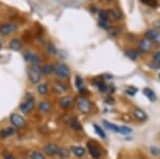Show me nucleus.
Returning <instances> with one entry per match:
<instances>
[{
  "mask_svg": "<svg viewBox=\"0 0 160 159\" xmlns=\"http://www.w3.org/2000/svg\"><path fill=\"white\" fill-rule=\"evenodd\" d=\"M28 78L33 84L38 83L42 78V67L38 64H30L28 67Z\"/></svg>",
  "mask_w": 160,
  "mask_h": 159,
  "instance_id": "nucleus-1",
  "label": "nucleus"
},
{
  "mask_svg": "<svg viewBox=\"0 0 160 159\" xmlns=\"http://www.w3.org/2000/svg\"><path fill=\"white\" fill-rule=\"evenodd\" d=\"M53 72L59 76L60 78H68L69 76V68L66 64L64 63H57L53 66Z\"/></svg>",
  "mask_w": 160,
  "mask_h": 159,
  "instance_id": "nucleus-2",
  "label": "nucleus"
},
{
  "mask_svg": "<svg viewBox=\"0 0 160 159\" xmlns=\"http://www.w3.org/2000/svg\"><path fill=\"white\" fill-rule=\"evenodd\" d=\"M33 107H34V97L32 95H30V94H28L26 101L19 106V109L22 113L28 114V113H30V111L33 109Z\"/></svg>",
  "mask_w": 160,
  "mask_h": 159,
  "instance_id": "nucleus-3",
  "label": "nucleus"
},
{
  "mask_svg": "<svg viewBox=\"0 0 160 159\" xmlns=\"http://www.w3.org/2000/svg\"><path fill=\"white\" fill-rule=\"evenodd\" d=\"M77 106H78V109L83 113H88V112L91 111V102L86 97H80V98L77 101Z\"/></svg>",
  "mask_w": 160,
  "mask_h": 159,
  "instance_id": "nucleus-4",
  "label": "nucleus"
},
{
  "mask_svg": "<svg viewBox=\"0 0 160 159\" xmlns=\"http://www.w3.org/2000/svg\"><path fill=\"white\" fill-rule=\"evenodd\" d=\"M17 25L13 24V22H6V24H2L0 26V33L2 35H8L11 34V33L15 32L17 30Z\"/></svg>",
  "mask_w": 160,
  "mask_h": 159,
  "instance_id": "nucleus-5",
  "label": "nucleus"
},
{
  "mask_svg": "<svg viewBox=\"0 0 160 159\" xmlns=\"http://www.w3.org/2000/svg\"><path fill=\"white\" fill-rule=\"evenodd\" d=\"M10 120H11L12 124L14 125L15 127H17V128H22V127H24L25 125H26L25 119L20 114H18V113L11 114V117H10Z\"/></svg>",
  "mask_w": 160,
  "mask_h": 159,
  "instance_id": "nucleus-6",
  "label": "nucleus"
},
{
  "mask_svg": "<svg viewBox=\"0 0 160 159\" xmlns=\"http://www.w3.org/2000/svg\"><path fill=\"white\" fill-rule=\"evenodd\" d=\"M24 58H25V60L30 64H40L41 62V58L38 57L37 53L30 52V51H27V52L25 53Z\"/></svg>",
  "mask_w": 160,
  "mask_h": 159,
  "instance_id": "nucleus-7",
  "label": "nucleus"
},
{
  "mask_svg": "<svg viewBox=\"0 0 160 159\" xmlns=\"http://www.w3.org/2000/svg\"><path fill=\"white\" fill-rule=\"evenodd\" d=\"M152 47H153V43H152L151 40H148V38H146V37L140 40L139 48H140L141 51H143V52H148V51L152 49Z\"/></svg>",
  "mask_w": 160,
  "mask_h": 159,
  "instance_id": "nucleus-8",
  "label": "nucleus"
},
{
  "mask_svg": "<svg viewBox=\"0 0 160 159\" xmlns=\"http://www.w3.org/2000/svg\"><path fill=\"white\" fill-rule=\"evenodd\" d=\"M59 148L60 147L57 144H47L45 147V148H44V152L49 156H55V155H58Z\"/></svg>",
  "mask_w": 160,
  "mask_h": 159,
  "instance_id": "nucleus-9",
  "label": "nucleus"
},
{
  "mask_svg": "<svg viewBox=\"0 0 160 159\" xmlns=\"http://www.w3.org/2000/svg\"><path fill=\"white\" fill-rule=\"evenodd\" d=\"M73 105V99L69 96H64L60 99V106L64 109H68Z\"/></svg>",
  "mask_w": 160,
  "mask_h": 159,
  "instance_id": "nucleus-10",
  "label": "nucleus"
},
{
  "mask_svg": "<svg viewBox=\"0 0 160 159\" xmlns=\"http://www.w3.org/2000/svg\"><path fill=\"white\" fill-rule=\"evenodd\" d=\"M88 150H89L90 154H91V156L93 158H99L100 157V152L98 150H97V147H95L94 144H92L91 142L88 143Z\"/></svg>",
  "mask_w": 160,
  "mask_h": 159,
  "instance_id": "nucleus-11",
  "label": "nucleus"
},
{
  "mask_svg": "<svg viewBox=\"0 0 160 159\" xmlns=\"http://www.w3.org/2000/svg\"><path fill=\"white\" fill-rule=\"evenodd\" d=\"M22 41L17 37L13 38V40L11 41V43H10V48H11L12 50H15V51H18L19 49H22Z\"/></svg>",
  "mask_w": 160,
  "mask_h": 159,
  "instance_id": "nucleus-12",
  "label": "nucleus"
},
{
  "mask_svg": "<svg viewBox=\"0 0 160 159\" xmlns=\"http://www.w3.org/2000/svg\"><path fill=\"white\" fill-rule=\"evenodd\" d=\"M15 132V130H14V128H12V127H6V128H3V129L0 132V137L2 138V139H6V138L8 137H10V136H12L13 134Z\"/></svg>",
  "mask_w": 160,
  "mask_h": 159,
  "instance_id": "nucleus-13",
  "label": "nucleus"
},
{
  "mask_svg": "<svg viewBox=\"0 0 160 159\" xmlns=\"http://www.w3.org/2000/svg\"><path fill=\"white\" fill-rule=\"evenodd\" d=\"M133 114H135V117L138 120H140V121H145V120L148 119V115H146V113L142 109L136 108L135 111H133Z\"/></svg>",
  "mask_w": 160,
  "mask_h": 159,
  "instance_id": "nucleus-14",
  "label": "nucleus"
},
{
  "mask_svg": "<svg viewBox=\"0 0 160 159\" xmlns=\"http://www.w3.org/2000/svg\"><path fill=\"white\" fill-rule=\"evenodd\" d=\"M68 124H69V126H71V128H73L74 130H81L82 129L81 124H80L79 121L76 119V117H73V119L69 120Z\"/></svg>",
  "mask_w": 160,
  "mask_h": 159,
  "instance_id": "nucleus-15",
  "label": "nucleus"
},
{
  "mask_svg": "<svg viewBox=\"0 0 160 159\" xmlns=\"http://www.w3.org/2000/svg\"><path fill=\"white\" fill-rule=\"evenodd\" d=\"M159 34L160 33L157 31V30H148V31L145 33V37L151 41H156L157 38H158Z\"/></svg>",
  "mask_w": 160,
  "mask_h": 159,
  "instance_id": "nucleus-16",
  "label": "nucleus"
},
{
  "mask_svg": "<svg viewBox=\"0 0 160 159\" xmlns=\"http://www.w3.org/2000/svg\"><path fill=\"white\" fill-rule=\"evenodd\" d=\"M38 109H40L41 112H44V113H48L50 110V105L48 102L46 101H43L40 102V105H38Z\"/></svg>",
  "mask_w": 160,
  "mask_h": 159,
  "instance_id": "nucleus-17",
  "label": "nucleus"
},
{
  "mask_svg": "<svg viewBox=\"0 0 160 159\" xmlns=\"http://www.w3.org/2000/svg\"><path fill=\"white\" fill-rule=\"evenodd\" d=\"M53 89H55V91L57 93H65L66 91H68V88H66L65 84L63 83H60V82H56L55 86H53Z\"/></svg>",
  "mask_w": 160,
  "mask_h": 159,
  "instance_id": "nucleus-18",
  "label": "nucleus"
},
{
  "mask_svg": "<svg viewBox=\"0 0 160 159\" xmlns=\"http://www.w3.org/2000/svg\"><path fill=\"white\" fill-rule=\"evenodd\" d=\"M143 93H144V95L148 97V98L151 102H154L155 99H156V96H155L154 91H153V90H151L149 88H145V89H144L143 90Z\"/></svg>",
  "mask_w": 160,
  "mask_h": 159,
  "instance_id": "nucleus-19",
  "label": "nucleus"
},
{
  "mask_svg": "<svg viewBox=\"0 0 160 159\" xmlns=\"http://www.w3.org/2000/svg\"><path fill=\"white\" fill-rule=\"evenodd\" d=\"M111 16H112V18L114 20H120L122 18V13H121V11L118 7H113L111 10Z\"/></svg>",
  "mask_w": 160,
  "mask_h": 159,
  "instance_id": "nucleus-20",
  "label": "nucleus"
},
{
  "mask_svg": "<svg viewBox=\"0 0 160 159\" xmlns=\"http://www.w3.org/2000/svg\"><path fill=\"white\" fill-rule=\"evenodd\" d=\"M72 151H73V153L77 156V157H82V156L84 155V153H86L84 148L80 147H72Z\"/></svg>",
  "mask_w": 160,
  "mask_h": 159,
  "instance_id": "nucleus-21",
  "label": "nucleus"
},
{
  "mask_svg": "<svg viewBox=\"0 0 160 159\" xmlns=\"http://www.w3.org/2000/svg\"><path fill=\"white\" fill-rule=\"evenodd\" d=\"M104 125L108 128V129L112 130V132H120V126H118V125L112 124V123H109V122H107V121H104Z\"/></svg>",
  "mask_w": 160,
  "mask_h": 159,
  "instance_id": "nucleus-22",
  "label": "nucleus"
},
{
  "mask_svg": "<svg viewBox=\"0 0 160 159\" xmlns=\"http://www.w3.org/2000/svg\"><path fill=\"white\" fill-rule=\"evenodd\" d=\"M75 83H76V88L79 90L80 92L83 91V80L80 76H77L75 79Z\"/></svg>",
  "mask_w": 160,
  "mask_h": 159,
  "instance_id": "nucleus-23",
  "label": "nucleus"
},
{
  "mask_svg": "<svg viewBox=\"0 0 160 159\" xmlns=\"http://www.w3.org/2000/svg\"><path fill=\"white\" fill-rule=\"evenodd\" d=\"M38 91L41 95H46L47 94V91H48V88H47V84L46 83H42L38 87Z\"/></svg>",
  "mask_w": 160,
  "mask_h": 159,
  "instance_id": "nucleus-24",
  "label": "nucleus"
},
{
  "mask_svg": "<svg viewBox=\"0 0 160 159\" xmlns=\"http://www.w3.org/2000/svg\"><path fill=\"white\" fill-rule=\"evenodd\" d=\"M126 56L129 59H131V60H136V59L138 58V52H137V50L130 49V50L126 51Z\"/></svg>",
  "mask_w": 160,
  "mask_h": 159,
  "instance_id": "nucleus-25",
  "label": "nucleus"
},
{
  "mask_svg": "<svg viewBox=\"0 0 160 159\" xmlns=\"http://www.w3.org/2000/svg\"><path fill=\"white\" fill-rule=\"evenodd\" d=\"M99 18L100 22H108V18H109V13L105 10H102L99 12Z\"/></svg>",
  "mask_w": 160,
  "mask_h": 159,
  "instance_id": "nucleus-26",
  "label": "nucleus"
},
{
  "mask_svg": "<svg viewBox=\"0 0 160 159\" xmlns=\"http://www.w3.org/2000/svg\"><path fill=\"white\" fill-rule=\"evenodd\" d=\"M58 155L60 156L61 158H68V155H69V152L68 150H66V148H59V152H58Z\"/></svg>",
  "mask_w": 160,
  "mask_h": 159,
  "instance_id": "nucleus-27",
  "label": "nucleus"
},
{
  "mask_svg": "<svg viewBox=\"0 0 160 159\" xmlns=\"http://www.w3.org/2000/svg\"><path fill=\"white\" fill-rule=\"evenodd\" d=\"M94 129H95V132H97V135H98L100 138H102V139H104V138H106V134L104 132V130H102V128H100L97 124H94Z\"/></svg>",
  "mask_w": 160,
  "mask_h": 159,
  "instance_id": "nucleus-28",
  "label": "nucleus"
},
{
  "mask_svg": "<svg viewBox=\"0 0 160 159\" xmlns=\"http://www.w3.org/2000/svg\"><path fill=\"white\" fill-rule=\"evenodd\" d=\"M51 72H53V67L49 64H46V65H44L42 67V73L44 74H50Z\"/></svg>",
  "mask_w": 160,
  "mask_h": 159,
  "instance_id": "nucleus-29",
  "label": "nucleus"
},
{
  "mask_svg": "<svg viewBox=\"0 0 160 159\" xmlns=\"http://www.w3.org/2000/svg\"><path fill=\"white\" fill-rule=\"evenodd\" d=\"M31 159H45V157H44V155L42 153L35 151V152H33L31 154Z\"/></svg>",
  "mask_w": 160,
  "mask_h": 159,
  "instance_id": "nucleus-30",
  "label": "nucleus"
},
{
  "mask_svg": "<svg viewBox=\"0 0 160 159\" xmlns=\"http://www.w3.org/2000/svg\"><path fill=\"white\" fill-rule=\"evenodd\" d=\"M143 3L148 4L149 7H157V0H141Z\"/></svg>",
  "mask_w": 160,
  "mask_h": 159,
  "instance_id": "nucleus-31",
  "label": "nucleus"
},
{
  "mask_svg": "<svg viewBox=\"0 0 160 159\" xmlns=\"http://www.w3.org/2000/svg\"><path fill=\"white\" fill-rule=\"evenodd\" d=\"M120 132L123 135H128L131 132V129L129 127H126V126H120Z\"/></svg>",
  "mask_w": 160,
  "mask_h": 159,
  "instance_id": "nucleus-32",
  "label": "nucleus"
},
{
  "mask_svg": "<svg viewBox=\"0 0 160 159\" xmlns=\"http://www.w3.org/2000/svg\"><path fill=\"white\" fill-rule=\"evenodd\" d=\"M97 87H98L99 91H102V92H106V91H107V89H108L107 84L102 82V81H100V82H97Z\"/></svg>",
  "mask_w": 160,
  "mask_h": 159,
  "instance_id": "nucleus-33",
  "label": "nucleus"
},
{
  "mask_svg": "<svg viewBox=\"0 0 160 159\" xmlns=\"http://www.w3.org/2000/svg\"><path fill=\"white\" fill-rule=\"evenodd\" d=\"M126 92H127V93L129 94V95H135L137 92H138V89L133 88V87H129V88L127 89V91H126Z\"/></svg>",
  "mask_w": 160,
  "mask_h": 159,
  "instance_id": "nucleus-34",
  "label": "nucleus"
},
{
  "mask_svg": "<svg viewBox=\"0 0 160 159\" xmlns=\"http://www.w3.org/2000/svg\"><path fill=\"white\" fill-rule=\"evenodd\" d=\"M48 51H49L50 53H52V55H56V53H57V49H56L55 46H53L52 44L48 45Z\"/></svg>",
  "mask_w": 160,
  "mask_h": 159,
  "instance_id": "nucleus-35",
  "label": "nucleus"
},
{
  "mask_svg": "<svg viewBox=\"0 0 160 159\" xmlns=\"http://www.w3.org/2000/svg\"><path fill=\"white\" fill-rule=\"evenodd\" d=\"M153 59H154V62H159L160 61V51H157V52L155 53Z\"/></svg>",
  "mask_w": 160,
  "mask_h": 159,
  "instance_id": "nucleus-36",
  "label": "nucleus"
},
{
  "mask_svg": "<svg viewBox=\"0 0 160 159\" xmlns=\"http://www.w3.org/2000/svg\"><path fill=\"white\" fill-rule=\"evenodd\" d=\"M99 26L102 28H104V29H106V30L109 29V26H108L107 22H99Z\"/></svg>",
  "mask_w": 160,
  "mask_h": 159,
  "instance_id": "nucleus-37",
  "label": "nucleus"
},
{
  "mask_svg": "<svg viewBox=\"0 0 160 159\" xmlns=\"http://www.w3.org/2000/svg\"><path fill=\"white\" fill-rule=\"evenodd\" d=\"M4 159H15V157L13 155H11V154H6V155H4Z\"/></svg>",
  "mask_w": 160,
  "mask_h": 159,
  "instance_id": "nucleus-38",
  "label": "nucleus"
},
{
  "mask_svg": "<svg viewBox=\"0 0 160 159\" xmlns=\"http://www.w3.org/2000/svg\"><path fill=\"white\" fill-rule=\"evenodd\" d=\"M151 151H152V153L155 154V155L159 154V150H158V148H156V147H152V148H151Z\"/></svg>",
  "mask_w": 160,
  "mask_h": 159,
  "instance_id": "nucleus-39",
  "label": "nucleus"
},
{
  "mask_svg": "<svg viewBox=\"0 0 160 159\" xmlns=\"http://www.w3.org/2000/svg\"><path fill=\"white\" fill-rule=\"evenodd\" d=\"M154 66L156 67V70H160V61L159 62H154Z\"/></svg>",
  "mask_w": 160,
  "mask_h": 159,
  "instance_id": "nucleus-40",
  "label": "nucleus"
},
{
  "mask_svg": "<svg viewBox=\"0 0 160 159\" xmlns=\"http://www.w3.org/2000/svg\"><path fill=\"white\" fill-rule=\"evenodd\" d=\"M156 42H157V43H158V44L160 45V34H159V37H158V38H157V40H156Z\"/></svg>",
  "mask_w": 160,
  "mask_h": 159,
  "instance_id": "nucleus-41",
  "label": "nucleus"
},
{
  "mask_svg": "<svg viewBox=\"0 0 160 159\" xmlns=\"http://www.w3.org/2000/svg\"><path fill=\"white\" fill-rule=\"evenodd\" d=\"M0 49H1V44H0Z\"/></svg>",
  "mask_w": 160,
  "mask_h": 159,
  "instance_id": "nucleus-42",
  "label": "nucleus"
},
{
  "mask_svg": "<svg viewBox=\"0 0 160 159\" xmlns=\"http://www.w3.org/2000/svg\"><path fill=\"white\" fill-rule=\"evenodd\" d=\"M108 1H112V0H108Z\"/></svg>",
  "mask_w": 160,
  "mask_h": 159,
  "instance_id": "nucleus-43",
  "label": "nucleus"
},
{
  "mask_svg": "<svg viewBox=\"0 0 160 159\" xmlns=\"http://www.w3.org/2000/svg\"><path fill=\"white\" fill-rule=\"evenodd\" d=\"M159 77H160V75H159Z\"/></svg>",
  "mask_w": 160,
  "mask_h": 159,
  "instance_id": "nucleus-44",
  "label": "nucleus"
}]
</instances>
